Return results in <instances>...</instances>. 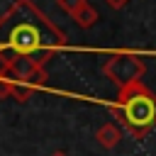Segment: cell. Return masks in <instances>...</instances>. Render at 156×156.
<instances>
[{
    "label": "cell",
    "instance_id": "6",
    "mask_svg": "<svg viewBox=\"0 0 156 156\" xmlns=\"http://www.w3.org/2000/svg\"><path fill=\"white\" fill-rule=\"evenodd\" d=\"M71 20H73L78 27H83V29H90L93 24H98L100 15H98V10H95V7H93V5L85 0V2H83V5H80V7L73 12V15H71Z\"/></svg>",
    "mask_w": 156,
    "mask_h": 156
},
{
    "label": "cell",
    "instance_id": "8",
    "mask_svg": "<svg viewBox=\"0 0 156 156\" xmlns=\"http://www.w3.org/2000/svg\"><path fill=\"white\" fill-rule=\"evenodd\" d=\"M12 85H15V78L5 71V68H0V100H5V98H10V93H12Z\"/></svg>",
    "mask_w": 156,
    "mask_h": 156
},
{
    "label": "cell",
    "instance_id": "2",
    "mask_svg": "<svg viewBox=\"0 0 156 156\" xmlns=\"http://www.w3.org/2000/svg\"><path fill=\"white\" fill-rule=\"evenodd\" d=\"M110 112L134 139H144L156 127V93H151L141 80L124 85L119 88L117 102H110Z\"/></svg>",
    "mask_w": 156,
    "mask_h": 156
},
{
    "label": "cell",
    "instance_id": "1",
    "mask_svg": "<svg viewBox=\"0 0 156 156\" xmlns=\"http://www.w3.org/2000/svg\"><path fill=\"white\" fill-rule=\"evenodd\" d=\"M66 32L58 29L32 0H15L0 15V61L10 56H32L46 66L54 54L66 49Z\"/></svg>",
    "mask_w": 156,
    "mask_h": 156
},
{
    "label": "cell",
    "instance_id": "5",
    "mask_svg": "<svg viewBox=\"0 0 156 156\" xmlns=\"http://www.w3.org/2000/svg\"><path fill=\"white\" fill-rule=\"evenodd\" d=\"M95 139H98L100 146H105V149H115V146L122 141V127L115 124V122H105V124L98 127Z\"/></svg>",
    "mask_w": 156,
    "mask_h": 156
},
{
    "label": "cell",
    "instance_id": "11",
    "mask_svg": "<svg viewBox=\"0 0 156 156\" xmlns=\"http://www.w3.org/2000/svg\"><path fill=\"white\" fill-rule=\"evenodd\" d=\"M51 156H68V154H66V151H54Z\"/></svg>",
    "mask_w": 156,
    "mask_h": 156
},
{
    "label": "cell",
    "instance_id": "9",
    "mask_svg": "<svg viewBox=\"0 0 156 156\" xmlns=\"http://www.w3.org/2000/svg\"><path fill=\"white\" fill-rule=\"evenodd\" d=\"M56 2H58V7H61L68 17H71V15H73V12H76V10H78L85 0H56Z\"/></svg>",
    "mask_w": 156,
    "mask_h": 156
},
{
    "label": "cell",
    "instance_id": "7",
    "mask_svg": "<svg viewBox=\"0 0 156 156\" xmlns=\"http://www.w3.org/2000/svg\"><path fill=\"white\" fill-rule=\"evenodd\" d=\"M37 88H32V85H27V83H22V80H17L15 78V85H12V93H10V98L12 100H17V102H27L29 98H32V93H34Z\"/></svg>",
    "mask_w": 156,
    "mask_h": 156
},
{
    "label": "cell",
    "instance_id": "3",
    "mask_svg": "<svg viewBox=\"0 0 156 156\" xmlns=\"http://www.w3.org/2000/svg\"><path fill=\"white\" fill-rule=\"evenodd\" d=\"M144 71H146V66H144V61H141L134 51H115V54H110V56L105 58V63H102L105 78L112 80V83L117 85V90L124 88V85H132V83L141 80Z\"/></svg>",
    "mask_w": 156,
    "mask_h": 156
},
{
    "label": "cell",
    "instance_id": "4",
    "mask_svg": "<svg viewBox=\"0 0 156 156\" xmlns=\"http://www.w3.org/2000/svg\"><path fill=\"white\" fill-rule=\"evenodd\" d=\"M0 63H2V68H5L12 78H17V80H22V83H27V85H32V88H37V90L44 88L46 80H49L46 68L39 66L32 56H10V58H2Z\"/></svg>",
    "mask_w": 156,
    "mask_h": 156
},
{
    "label": "cell",
    "instance_id": "10",
    "mask_svg": "<svg viewBox=\"0 0 156 156\" xmlns=\"http://www.w3.org/2000/svg\"><path fill=\"white\" fill-rule=\"evenodd\" d=\"M105 2H107V5L112 7V10H122V7H124V5L129 2V0H105Z\"/></svg>",
    "mask_w": 156,
    "mask_h": 156
}]
</instances>
